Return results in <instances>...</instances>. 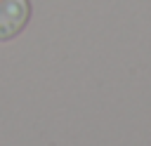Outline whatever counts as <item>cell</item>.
Instances as JSON below:
<instances>
[{
	"instance_id": "cell-1",
	"label": "cell",
	"mask_w": 151,
	"mask_h": 146,
	"mask_svg": "<svg viewBox=\"0 0 151 146\" xmlns=\"http://www.w3.org/2000/svg\"><path fill=\"white\" fill-rule=\"evenodd\" d=\"M31 0H0V42H9L31 21Z\"/></svg>"
}]
</instances>
